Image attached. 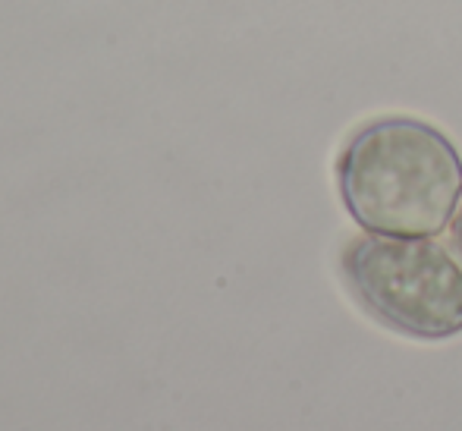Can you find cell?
<instances>
[{"label": "cell", "instance_id": "obj_1", "mask_svg": "<svg viewBox=\"0 0 462 431\" xmlns=\"http://www.w3.org/2000/svg\"><path fill=\"white\" fill-rule=\"evenodd\" d=\"M346 214L371 237L438 239L462 195V155L438 126L406 114L362 123L337 155Z\"/></svg>", "mask_w": 462, "mask_h": 431}, {"label": "cell", "instance_id": "obj_3", "mask_svg": "<svg viewBox=\"0 0 462 431\" xmlns=\"http://www.w3.org/2000/svg\"><path fill=\"white\" fill-rule=\"evenodd\" d=\"M450 246H453V252H457L459 261H462V195H459V205H457L453 220H450Z\"/></svg>", "mask_w": 462, "mask_h": 431}, {"label": "cell", "instance_id": "obj_2", "mask_svg": "<svg viewBox=\"0 0 462 431\" xmlns=\"http://www.w3.org/2000/svg\"><path fill=\"white\" fill-rule=\"evenodd\" d=\"M353 299L377 324L412 341L462 334V265L431 237H356L340 256Z\"/></svg>", "mask_w": 462, "mask_h": 431}]
</instances>
